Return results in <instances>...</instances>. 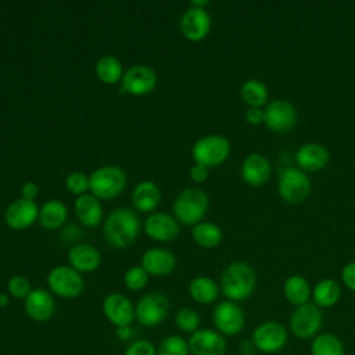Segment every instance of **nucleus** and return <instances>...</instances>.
<instances>
[{"mask_svg":"<svg viewBox=\"0 0 355 355\" xmlns=\"http://www.w3.org/2000/svg\"><path fill=\"white\" fill-rule=\"evenodd\" d=\"M283 291L286 300L295 306L309 302V298L312 295V290L308 280L300 275H293L287 277L283 286Z\"/></svg>","mask_w":355,"mask_h":355,"instance_id":"nucleus-26","label":"nucleus"},{"mask_svg":"<svg viewBox=\"0 0 355 355\" xmlns=\"http://www.w3.org/2000/svg\"><path fill=\"white\" fill-rule=\"evenodd\" d=\"M212 320L216 330L225 336H234L240 333L245 323L243 309L229 300L222 301L215 306Z\"/></svg>","mask_w":355,"mask_h":355,"instance_id":"nucleus-12","label":"nucleus"},{"mask_svg":"<svg viewBox=\"0 0 355 355\" xmlns=\"http://www.w3.org/2000/svg\"><path fill=\"white\" fill-rule=\"evenodd\" d=\"M96 73L105 83H116L122 79V64L112 55L101 57L96 64Z\"/></svg>","mask_w":355,"mask_h":355,"instance_id":"nucleus-33","label":"nucleus"},{"mask_svg":"<svg viewBox=\"0 0 355 355\" xmlns=\"http://www.w3.org/2000/svg\"><path fill=\"white\" fill-rule=\"evenodd\" d=\"M169 301L162 293H150L141 297L135 306V319L144 327L158 326L168 315Z\"/></svg>","mask_w":355,"mask_h":355,"instance_id":"nucleus-8","label":"nucleus"},{"mask_svg":"<svg viewBox=\"0 0 355 355\" xmlns=\"http://www.w3.org/2000/svg\"><path fill=\"white\" fill-rule=\"evenodd\" d=\"M265 119L263 123L275 133H286L294 129L297 125V110L295 107L286 100H273L266 104L263 110Z\"/></svg>","mask_w":355,"mask_h":355,"instance_id":"nucleus-10","label":"nucleus"},{"mask_svg":"<svg viewBox=\"0 0 355 355\" xmlns=\"http://www.w3.org/2000/svg\"><path fill=\"white\" fill-rule=\"evenodd\" d=\"M176 265L175 255L165 248L147 250L141 257V268L154 276L169 275Z\"/></svg>","mask_w":355,"mask_h":355,"instance_id":"nucleus-22","label":"nucleus"},{"mask_svg":"<svg viewBox=\"0 0 355 355\" xmlns=\"http://www.w3.org/2000/svg\"><path fill=\"white\" fill-rule=\"evenodd\" d=\"M24 308L32 320L46 322L54 315L55 302L49 291L43 288H35L24 300Z\"/></svg>","mask_w":355,"mask_h":355,"instance_id":"nucleus-17","label":"nucleus"},{"mask_svg":"<svg viewBox=\"0 0 355 355\" xmlns=\"http://www.w3.org/2000/svg\"><path fill=\"white\" fill-rule=\"evenodd\" d=\"M8 305V297L6 294H0V308H4Z\"/></svg>","mask_w":355,"mask_h":355,"instance_id":"nucleus-46","label":"nucleus"},{"mask_svg":"<svg viewBox=\"0 0 355 355\" xmlns=\"http://www.w3.org/2000/svg\"><path fill=\"white\" fill-rule=\"evenodd\" d=\"M312 355H344L343 341L331 333H320L313 337L311 344Z\"/></svg>","mask_w":355,"mask_h":355,"instance_id":"nucleus-30","label":"nucleus"},{"mask_svg":"<svg viewBox=\"0 0 355 355\" xmlns=\"http://www.w3.org/2000/svg\"><path fill=\"white\" fill-rule=\"evenodd\" d=\"M65 186L72 194L82 196L89 189V178L82 172H72L67 178Z\"/></svg>","mask_w":355,"mask_h":355,"instance_id":"nucleus-38","label":"nucleus"},{"mask_svg":"<svg viewBox=\"0 0 355 355\" xmlns=\"http://www.w3.org/2000/svg\"><path fill=\"white\" fill-rule=\"evenodd\" d=\"M123 355H157V347L147 340H136L128 345Z\"/></svg>","mask_w":355,"mask_h":355,"instance_id":"nucleus-39","label":"nucleus"},{"mask_svg":"<svg viewBox=\"0 0 355 355\" xmlns=\"http://www.w3.org/2000/svg\"><path fill=\"white\" fill-rule=\"evenodd\" d=\"M257 287V275L245 262L230 263L220 276L222 293L229 301L247 300Z\"/></svg>","mask_w":355,"mask_h":355,"instance_id":"nucleus-2","label":"nucleus"},{"mask_svg":"<svg viewBox=\"0 0 355 355\" xmlns=\"http://www.w3.org/2000/svg\"><path fill=\"white\" fill-rule=\"evenodd\" d=\"M7 288L14 298H21V300H25L28 294L32 291L29 280L24 276H12L7 283Z\"/></svg>","mask_w":355,"mask_h":355,"instance_id":"nucleus-37","label":"nucleus"},{"mask_svg":"<svg viewBox=\"0 0 355 355\" xmlns=\"http://www.w3.org/2000/svg\"><path fill=\"white\" fill-rule=\"evenodd\" d=\"M252 343L261 352H277L287 344V329L279 322H263L252 331Z\"/></svg>","mask_w":355,"mask_h":355,"instance_id":"nucleus-11","label":"nucleus"},{"mask_svg":"<svg viewBox=\"0 0 355 355\" xmlns=\"http://www.w3.org/2000/svg\"><path fill=\"white\" fill-rule=\"evenodd\" d=\"M341 295V288L337 282L333 279H323L316 283V286L312 290V297L315 301V305L319 308H329L337 304Z\"/></svg>","mask_w":355,"mask_h":355,"instance_id":"nucleus-29","label":"nucleus"},{"mask_svg":"<svg viewBox=\"0 0 355 355\" xmlns=\"http://www.w3.org/2000/svg\"><path fill=\"white\" fill-rule=\"evenodd\" d=\"M121 85L122 92L135 96H143L154 90L157 85V76L151 68L146 65H135L123 73Z\"/></svg>","mask_w":355,"mask_h":355,"instance_id":"nucleus-15","label":"nucleus"},{"mask_svg":"<svg viewBox=\"0 0 355 355\" xmlns=\"http://www.w3.org/2000/svg\"><path fill=\"white\" fill-rule=\"evenodd\" d=\"M189 343L178 334L166 336L157 347V355H189Z\"/></svg>","mask_w":355,"mask_h":355,"instance_id":"nucleus-34","label":"nucleus"},{"mask_svg":"<svg viewBox=\"0 0 355 355\" xmlns=\"http://www.w3.org/2000/svg\"><path fill=\"white\" fill-rule=\"evenodd\" d=\"M193 355H225L227 345L223 336L211 329H198L187 340Z\"/></svg>","mask_w":355,"mask_h":355,"instance_id":"nucleus-13","label":"nucleus"},{"mask_svg":"<svg viewBox=\"0 0 355 355\" xmlns=\"http://www.w3.org/2000/svg\"><path fill=\"white\" fill-rule=\"evenodd\" d=\"M190 178H191L196 183H202V182H205V179L208 178V168L196 164V165L191 166V169H190Z\"/></svg>","mask_w":355,"mask_h":355,"instance_id":"nucleus-42","label":"nucleus"},{"mask_svg":"<svg viewBox=\"0 0 355 355\" xmlns=\"http://www.w3.org/2000/svg\"><path fill=\"white\" fill-rule=\"evenodd\" d=\"M39 216V209L35 201L25 198H18L12 201L6 209V223L15 230L25 229L31 226Z\"/></svg>","mask_w":355,"mask_h":355,"instance_id":"nucleus-18","label":"nucleus"},{"mask_svg":"<svg viewBox=\"0 0 355 355\" xmlns=\"http://www.w3.org/2000/svg\"><path fill=\"white\" fill-rule=\"evenodd\" d=\"M208 209V196L201 189L187 187L182 190L173 202V212L186 226L200 223Z\"/></svg>","mask_w":355,"mask_h":355,"instance_id":"nucleus-3","label":"nucleus"},{"mask_svg":"<svg viewBox=\"0 0 355 355\" xmlns=\"http://www.w3.org/2000/svg\"><path fill=\"white\" fill-rule=\"evenodd\" d=\"M21 193H22V198L25 200H29V201H33L37 194H39V187L36 183L33 182H26L22 189H21Z\"/></svg>","mask_w":355,"mask_h":355,"instance_id":"nucleus-43","label":"nucleus"},{"mask_svg":"<svg viewBox=\"0 0 355 355\" xmlns=\"http://www.w3.org/2000/svg\"><path fill=\"white\" fill-rule=\"evenodd\" d=\"M133 334H135V331H133V329H132L130 326L116 327V336H118L121 340H123V341L130 340V338L133 337Z\"/></svg>","mask_w":355,"mask_h":355,"instance_id":"nucleus-44","label":"nucleus"},{"mask_svg":"<svg viewBox=\"0 0 355 355\" xmlns=\"http://www.w3.org/2000/svg\"><path fill=\"white\" fill-rule=\"evenodd\" d=\"M270 164L259 153L247 155L241 164V178L250 186H262L270 178Z\"/></svg>","mask_w":355,"mask_h":355,"instance_id":"nucleus-21","label":"nucleus"},{"mask_svg":"<svg viewBox=\"0 0 355 355\" xmlns=\"http://www.w3.org/2000/svg\"><path fill=\"white\" fill-rule=\"evenodd\" d=\"M323 323L322 312L318 305L306 302L294 309L290 318V330L291 333L301 338H312L316 337Z\"/></svg>","mask_w":355,"mask_h":355,"instance_id":"nucleus-7","label":"nucleus"},{"mask_svg":"<svg viewBox=\"0 0 355 355\" xmlns=\"http://www.w3.org/2000/svg\"><path fill=\"white\" fill-rule=\"evenodd\" d=\"M140 229L137 215L128 208L112 209L104 222V236L116 248L129 247L137 237Z\"/></svg>","mask_w":355,"mask_h":355,"instance_id":"nucleus-1","label":"nucleus"},{"mask_svg":"<svg viewBox=\"0 0 355 355\" xmlns=\"http://www.w3.org/2000/svg\"><path fill=\"white\" fill-rule=\"evenodd\" d=\"M75 212L79 220L89 227H96L103 220V208L93 194H82L75 201Z\"/></svg>","mask_w":355,"mask_h":355,"instance_id":"nucleus-24","label":"nucleus"},{"mask_svg":"<svg viewBox=\"0 0 355 355\" xmlns=\"http://www.w3.org/2000/svg\"><path fill=\"white\" fill-rule=\"evenodd\" d=\"M190 297L198 304H211L219 295V287L216 283L207 276L194 277L189 286Z\"/></svg>","mask_w":355,"mask_h":355,"instance_id":"nucleus-27","label":"nucleus"},{"mask_svg":"<svg viewBox=\"0 0 355 355\" xmlns=\"http://www.w3.org/2000/svg\"><path fill=\"white\" fill-rule=\"evenodd\" d=\"M295 162L304 172H318L329 162V151L319 143H305L295 153Z\"/></svg>","mask_w":355,"mask_h":355,"instance_id":"nucleus-19","label":"nucleus"},{"mask_svg":"<svg viewBox=\"0 0 355 355\" xmlns=\"http://www.w3.org/2000/svg\"><path fill=\"white\" fill-rule=\"evenodd\" d=\"M50 290L62 298H75L80 295L85 287L83 277L71 266H55L47 276Z\"/></svg>","mask_w":355,"mask_h":355,"instance_id":"nucleus-9","label":"nucleus"},{"mask_svg":"<svg viewBox=\"0 0 355 355\" xmlns=\"http://www.w3.org/2000/svg\"><path fill=\"white\" fill-rule=\"evenodd\" d=\"M211 28L209 14L201 7L190 6L182 15L180 31L189 40L197 42L204 39Z\"/></svg>","mask_w":355,"mask_h":355,"instance_id":"nucleus-16","label":"nucleus"},{"mask_svg":"<svg viewBox=\"0 0 355 355\" xmlns=\"http://www.w3.org/2000/svg\"><path fill=\"white\" fill-rule=\"evenodd\" d=\"M100 252L90 244H78L68 252L71 266L78 272H93L100 265Z\"/></svg>","mask_w":355,"mask_h":355,"instance_id":"nucleus-23","label":"nucleus"},{"mask_svg":"<svg viewBox=\"0 0 355 355\" xmlns=\"http://www.w3.org/2000/svg\"><path fill=\"white\" fill-rule=\"evenodd\" d=\"M144 230L148 237L158 241H169L179 234V223L176 219L164 212L151 214L144 222Z\"/></svg>","mask_w":355,"mask_h":355,"instance_id":"nucleus-20","label":"nucleus"},{"mask_svg":"<svg viewBox=\"0 0 355 355\" xmlns=\"http://www.w3.org/2000/svg\"><path fill=\"white\" fill-rule=\"evenodd\" d=\"M265 119V112L261 108H255V107H250L245 111V121L250 125H259L262 123Z\"/></svg>","mask_w":355,"mask_h":355,"instance_id":"nucleus-41","label":"nucleus"},{"mask_svg":"<svg viewBox=\"0 0 355 355\" xmlns=\"http://www.w3.org/2000/svg\"><path fill=\"white\" fill-rule=\"evenodd\" d=\"M175 323L180 331L193 334L198 330L200 315L193 308H180L175 315Z\"/></svg>","mask_w":355,"mask_h":355,"instance_id":"nucleus-35","label":"nucleus"},{"mask_svg":"<svg viewBox=\"0 0 355 355\" xmlns=\"http://www.w3.org/2000/svg\"><path fill=\"white\" fill-rule=\"evenodd\" d=\"M103 312L105 318L116 327L130 326V323L135 320V306L130 300L121 293H112L104 298Z\"/></svg>","mask_w":355,"mask_h":355,"instance_id":"nucleus-14","label":"nucleus"},{"mask_svg":"<svg viewBox=\"0 0 355 355\" xmlns=\"http://www.w3.org/2000/svg\"><path fill=\"white\" fill-rule=\"evenodd\" d=\"M230 153V143L226 137L219 135L204 136L196 141L193 147V158L196 164L205 168L220 165Z\"/></svg>","mask_w":355,"mask_h":355,"instance_id":"nucleus-5","label":"nucleus"},{"mask_svg":"<svg viewBox=\"0 0 355 355\" xmlns=\"http://www.w3.org/2000/svg\"><path fill=\"white\" fill-rule=\"evenodd\" d=\"M147 280H148V273L141 266H132L130 269L126 270L123 276L125 286L132 291L144 288L147 284Z\"/></svg>","mask_w":355,"mask_h":355,"instance_id":"nucleus-36","label":"nucleus"},{"mask_svg":"<svg viewBox=\"0 0 355 355\" xmlns=\"http://www.w3.org/2000/svg\"><path fill=\"white\" fill-rule=\"evenodd\" d=\"M341 279L347 288L355 291V261L347 263L341 270Z\"/></svg>","mask_w":355,"mask_h":355,"instance_id":"nucleus-40","label":"nucleus"},{"mask_svg":"<svg viewBox=\"0 0 355 355\" xmlns=\"http://www.w3.org/2000/svg\"><path fill=\"white\" fill-rule=\"evenodd\" d=\"M240 94L245 104H248L250 107H255V108H261V105L266 104V100H268L266 86L257 79L247 80L241 86Z\"/></svg>","mask_w":355,"mask_h":355,"instance_id":"nucleus-32","label":"nucleus"},{"mask_svg":"<svg viewBox=\"0 0 355 355\" xmlns=\"http://www.w3.org/2000/svg\"><path fill=\"white\" fill-rule=\"evenodd\" d=\"M161 200V191L159 187L148 180L140 182L133 193H132V201L137 211L140 212H150L157 208Z\"/></svg>","mask_w":355,"mask_h":355,"instance_id":"nucleus-25","label":"nucleus"},{"mask_svg":"<svg viewBox=\"0 0 355 355\" xmlns=\"http://www.w3.org/2000/svg\"><path fill=\"white\" fill-rule=\"evenodd\" d=\"M191 234L196 243L205 248L216 247L222 240V230L219 229V226L211 222H200L194 225Z\"/></svg>","mask_w":355,"mask_h":355,"instance_id":"nucleus-31","label":"nucleus"},{"mask_svg":"<svg viewBox=\"0 0 355 355\" xmlns=\"http://www.w3.org/2000/svg\"><path fill=\"white\" fill-rule=\"evenodd\" d=\"M126 186V173L114 165L96 169L89 178V189L93 196L103 200H112L119 196Z\"/></svg>","mask_w":355,"mask_h":355,"instance_id":"nucleus-4","label":"nucleus"},{"mask_svg":"<svg viewBox=\"0 0 355 355\" xmlns=\"http://www.w3.org/2000/svg\"><path fill=\"white\" fill-rule=\"evenodd\" d=\"M205 4H208V0H193L191 1L193 7H201L202 8V6H205Z\"/></svg>","mask_w":355,"mask_h":355,"instance_id":"nucleus-45","label":"nucleus"},{"mask_svg":"<svg viewBox=\"0 0 355 355\" xmlns=\"http://www.w3.org/2000/svg\"><path fill=\"white\" fill-rule=\"evenodd\" d=\"M279 194L288 204H300L306 200L311 193V180L304 171L288 166L280 172Z\"/></svg>","mask_w":355,"mask_h":355,"instance_id":"nucleus-6","label":"nucleus"},{"mask_svg":"<svg viewBox=\"0 0 355 355\" xmlns=\"http://www.w3.org/2000/svg\"><path fill=\"white\" fill-rule=\"evenodd\" d=\"M68 216L67 207L58 200H50L44 202L39 211V220L46 229L60 227Z\"/></svg>","mask_w":355,"mask_h":355,"instance_id":"nucleus-28","label":"nucleus"}]
</instances>
